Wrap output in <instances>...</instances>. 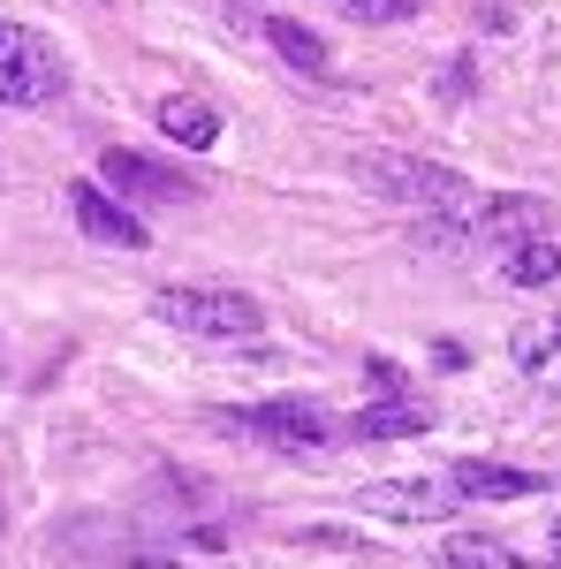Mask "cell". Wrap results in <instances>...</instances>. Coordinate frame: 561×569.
<instances>
[{
    "label": "cell",
    "mask_w": 561,
    "mask_h": 569,
    "mask_svg": "<svg viewBox=\"0 0 561 569\" xmlns=\"http://www.w3.org/2000/svg\"><path fill=\"white\" fill-rule=\"evenodd\" d=\"M61 99V53L31 23H0V107H46Z\"/></svg>",
    "instance_id": "3"
},
{
    "label": "cell",
    "mask_w": 561,
    "mask_h": 569,
    "mask_svg": "<svg viewBox=\"0 0 561 569\" xmlns=\"http://www.w3.org/2000/svg\"><path fill=\"white\" fill-rule=\"evenodd\" d=\"M554 555H561V525H554Z\"/></svg>",
    "instance_id": "17"
},
{
    "label": "cell",
    "mask_w": 561,
    "mask_h": 569,
    "mask_svg": "<svg viewBox=\"0 0 561 569\" xmlns=\"http://www.w3.org/2000/svg\"><path fill=\"white\" fill-rule=\"evenodd\" d=\"M432 402H410V395H388V402H372V410H357L349 418V433L357 440H410V433H432Z\"/></svg>",
    "instance_id": "10"
},
{
    "label": "cell",
    "mask_w": 561,
    "mask_h": 569,
    "mask_svg": "<svg viewBox=\"0 0 561 569\" xmlns=\"http://www.w3.org/2000/svg\"><path fill=\"white\" fill-rule=\"evenodd\" d=\"M517 365L539 380L547 395H561V319H539V327H517Z\"/></svg>",
    "instance_id": "12"
},
{
    "label": "cell",
    "mask_w": 561,
    "mask_h": 569,
    "mask_svg": "<svg viewBox=\"0 0 561 569\" xmlns=\"http://www.w3.org/2000/svg\"><path fill=\"white\" fill-rule=\"evenodd\" d=\"M554 220L547 198H493V206H478V236H493V243H517V236H539Z\"/></svg>",
    "instance_id": "11"
},
{
    "label": "cell",
    "mask_w": 561,
    "mask_h": 569,
    "mask_svg": "<svg viewBox=\"0 0 561 569\" xmlns=\"http://www.w3.org/2000/svg\"><path fill=\"white\" fill-rule=\"evenodd\" d=\"M152 122H160V137H168V144H182V152H213V144H220V107L190 99V91L160 99V107H152Z\"/></svg>",
    "instance_id": "8"
},
{
    "label": "cell",
    "mask_w": 561,
    "mask_h": 569,
    "mask_svg": "<svg viewBox=\"0 0 561 569\" xmlns=\"http://www.w3.org/2000/svg\"><path fill=\"white\" fill-rule=\"evenodd\" d=\"M99 182H107L114 198H130V206H190L182 168H160V160H144L130 144H107V152H99Z\"/></svg>",
    "instance_id": "5"
},
{
    "label": "cell",
    "mask_w": 561,
    "mask_h": 569,
    "mask_svg": "<svg viewBox=\"0 0 561 569\" xmlns=\"http://www.w3.org/2000/svg\"><path fill=\"white\" fill-rule=\"evenodd\" d=\"M448 562H517L501 539H485V531H463V539H448Z\"/></svg>",
    "instance_id": "16"
},
{
    "label": "cell",
    "mask_w": 561,
    "mask_h": 569,
    "mask_svg": "<svg viewBox=\"0 0 561 569\" xmlns=\"http://www.w3.org/2000/svg\"><path fill=\"white\" fill-rule=\"evenodd\" d=\"M448 493H455L448 479H372L364 493H357V509L394 517V525H425V517H440V509H448Z\"/></svg>",
    "instance_id": "7"
},
{
    "label": "cell",
    "mask_w": 561,
    "mask_h": 569,
    "mask_svg": "<svg viewBox=\"0 0 561 569\" xmlns=\"http://www.w3.org/2000/svg\"><path fill=\"white\" fill-rule=\"evenodd\" d=\"M69 213H77V228H84L91 243H107V251H144V220L130 213V198H114L99 176H77L69 182Z\"/></svg>",
    "instance_id": "6"
},
{
    "label": "cell",
    "mask_w": 561,
    "mask_h": 569,
    "mask_svg": "<svg viewBox=\"0 0 561 569\" xmlns=\"http://www.w3.org/2000/svg\"><path fill=\"white\" fill-rule=\"evenodd\" d=\"M228 426L236 433H251V440H266L273 456H319L327 448V410L319 402H297V395H273V402H251V410H228Z\"/></svg>",
    "instance_id": "4"
},
{
    "label": "cell",
    "mask_w": 561,
    "mask_h": 569,
    "mask_svg": "<svg viewBox=\"0 0 561 569\" xmlns=\"http://www.w3.org/2000/svg\"><path fill=\"white\" fill-rule=\"evenodd\" d=\"M554 273H561V251H554V236H547V228L509 243V281H517V289H547Z\"/></svg>",
    "instance_id": "13"
},
{
    "label": "cell",
    "mask_w": 561,
    "mask_h": 569,
    "mask_svg": "<svg viewBox=\"0 0 561 569\" xmlns=\"http://www.w3.org/2000/svg\"><path fill=\"white\" fill-rule=\"evenodd\" d=\"M334 8H342L349 23H410L425 0H334Z\"/></svg>",
    "instance_id": "15"
},
{
    "label": "cell",
    "mask_w": 561,
    "mask_h": 569,
    "mask_svg": "<svg viewBox=\"0 0 561 569\" xmlns=\"http://www.w3.org/2000/svg\"><path fill=\"white\" fill-rule=\"evenodd\" d=\"M448 486H455V493H463V501H523V493H539V471H509V463H455V471H448Z\"/></svg>",
    "instance_id": "9"
},
{
    "label": "cell",
    "mask_w": 561,
    "mask_h": 569,
    "mask_svg": "<svg viewBox=\"0 0 561 569\" xmlns=\"http://www.w3.org/2000/svg\"><path fill=\"white\" fill-rule=\"evenodd\" d=\"M152 319L182 327V335H206V342H251L266 327L259 297H243V289H160Z\"/></svg>",
    "instance_id": "2"
},
{
    "label": "cell",
    "mask_w": 561,
    "mask_h": 569,
    "mask_svg": "<svg viewBox=\"0 0 561 569\" xmlns=\"http://www.w3.org/2000/svg\"><path fill=\"white\" fill-rule=\"evenodd\" d=\"M266 39L281 46V61H289V69H303V77H327V69H334V53L311 39L303 23H289V16H266Z\"/></svg>",
    "instance_id": "14"
},
{
    "label": "cell",
    "mask_w": 561,
    "mask_h": 569,
    "mask_svg": "<svg viewBox=\"0 0 561 569\" xmlns=\"http://www.w3.org/2000/svg\"><path fill=\"white\" fill-rule=\"evenodd\" d=\"M357 182H372L388 206H418L425 220H455V228H478V198L455 168H432V160H357Z\"/></svg>",
    "instance_id": "1"
}]
</instances>
